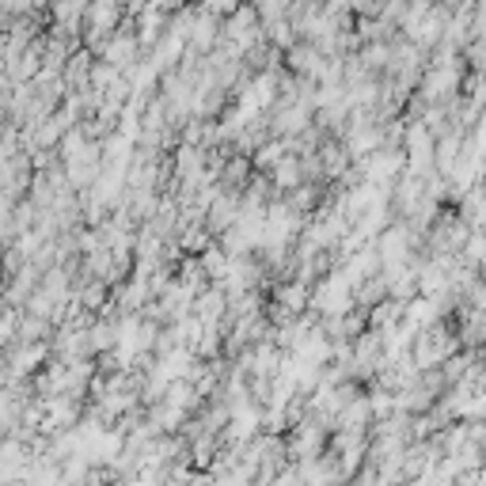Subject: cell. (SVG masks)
I'll list each match as a JSON object with an SVG mask.
<instances>
[{"mask_svg": "<svg viewBox=\"0 0 486 486\" xmlns=\"http://www.w3.org/2000/svg\"><path fill=\"white\" fill-rule=\"evenodd\" d=\"M471 232L475 228L464 221L460 209H440L437 221L430 224V232H425V255H460Z\"/></svg>", "mask_w": 486, "mask_h": 486, "instance_id": "obj_1", "label": "cell"}, {"mask_svg": "<svg viewBox=\"0 0 486 486\" xmlns=\"http://www.w3.org/2000/svg\"><path fill=\"white\" fill-rule=\"evenodd\" d=\"M251 167H255V160H251V152H232V156L224 160V167H221V187L224 190H247V182H251Z\"/></svg>", "mask_w": 486, "mask_h": 486, "instance_id": "obj_2", "label": "cell"}, {"mask_svg": "<svg viewBox=\"0 0 486 486\" xmlns=\"http://www.w3.org/2000/svg\"><path fill=\"white\" fill-rule=\"evenodd\" d=\"M403 319H406V300H399V297H384L380 304H373V308H369V327L380 331V334L395 331Z\"/></svg>", "mask_w": 486, "mask_h": 486, "instance_id": "obj_3", "label": "cell"}, {"mask_svg": "<svg viewBox=\"0 0 486 486\" xmlns=\"http://www.w3.org/2000/svg\"><path fill=\"white\" fill-rule=\"evenodd\" d=\"M91 72H96V54H91L88 46H80V50L65 61V84H69V91L88 88L91 84Z\"/></svg>", "mask_w": 486, "mask_h": 486, "instance_id": "obj_4", "label": "cell"}, {"mask_svg": "<svg viewBox=\"0 0 486 486\" xmlns=\"http://www.w3.org/2000/svg\"><path fill=\"white\" fill-rule=\"evenodd\" d=\"M270 175H273V182H278L281 194H289L293 187H300V182H308V179H304V156H300V152H289V156H285L278 167H273Z\"/></svg>", "mask_w": 486, "mask_h": 486, "instance_id": "obj_5", "label": "cell"}, {"mask_svg": "<svg viewBox=\"0 0 486 486\" xmlns=\"http://www.w3.org/2000/svg\"><path fill=\"white\" fill-rule=\"evenodd\" d=\"M285 156H289V141H285V137H270V141H263V145L255 148L251 160H255L258 172H273V167H278Z\"/></svg>", "mask_w": 486, "mask_h": 486, "instance_id": "obj_6", "label": "cell"}, {"mask_svg": "<svg viewBox=\"0 0 486 486\" xmlns=\"http://www.w3.org/2000/svg\"><path fill=\"white\" fill-rule=\"evenodd\" d=\"M460 255H464V263H471L475 270L486 266V232H482V228H475V232H471V239L464 243Z\"/></svg>", "mask_w": 486, "mask_h": 486, "instance_id": "obj_7", "label": "cell"}, {"mask_svg": "<svg viewBox=\"0 0 486 486\" xmlns=\"http://www.w3.org/2000/svg\"><path fill=\"white\" fill-rule=\"evenodd\" d=\"M197 8H205V12H213V15H221V20H224V15H232L239 8V0H202Z\"/></svg>", "mask_w": 486, "mask_h": 486, "instance_id": "obj_8", "label": "cell"}, {"mask_svg": "<svg viewBox=\"0 0 486 486\" xmlns=\"http://www.w3.org/2000/svg\"><path fill=\"white\" fill-rule=\"evenodd\" d=\"M415 4H437V0H415Z\"/></svg>", "mask_w": 486, "mask_h": 486, "instance_id": "obj_9", "label": "cell"}]
</instances>
